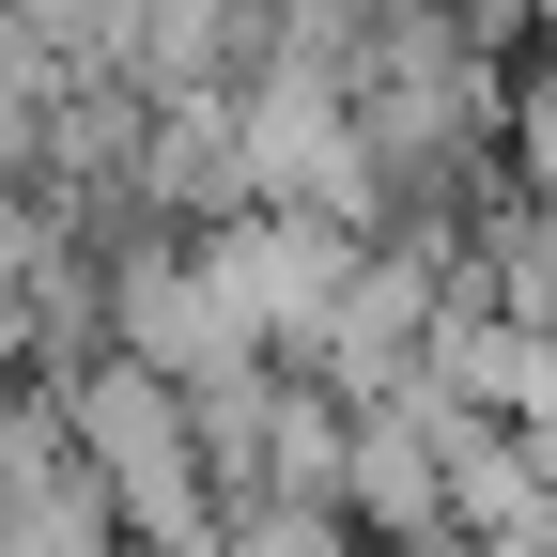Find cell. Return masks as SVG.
<instances>
[{
    "mask_svg": "<svg viewBox=\"0 0 557 557\" xmlns=\"http://www.w3.org/2000/svg\"><path fill=\"white\" fill-rule=\"evenodd\" d=\"M62 403H78V449H94V480H109L124 542L186 557V542L233 527V480H218V449H201L186 372H156V357H124V341H109L94 372H62Z\"/></svg>",
    "mask_w": 557,
    "mask_h": 557,
    "instance_id": "obj_1",
    "label": "cell"
},
{
    "mask_svg": "<svg viewBox=\"0 0 557 557\" xmlns=\"http://www.w3.org/2000/svg\"><path fill=\"white\" fill-rule=\"evenodd\" d=\"M109 341L124 357H156V372H233V357H263V341L233 325V295H218V263H201V233L186 218H139L124 248H109Z\"/></svg>",
    "mask_w": 557,
    "mask_h": 557,
    "instance_id": "obj_2",
    "label": "cell"
},
{
    "mask_svg": "<svg viewBox=\"0 0 557 557\" xmlns=\"http://www.w3.org/2000/svg\"><path fill=\"white\" fill-rule=\"evenodd\" d=\"M449 248H387L372 233V263H357V295L325 310V341H310V372L341 387V403H387V387H418V357H434V310H449Z\"/></svg>",
    "mask_w": 557,
    "mask_h": 557,
    "instance_id": "obj_3",
    "label": "cell"
},
{
    "mask_svg": "<svg viewBox=\"0 0 557 557\" xmlns=\"http://www.w3.org/2000/svg\"><path fill=\"white\" fill-rule=\"evenodd\" d=\"M341 511H357L387 557H434V542H449V449H434V403H418V387L357 403V465H341Z\"/></svg>",
    "mask_w": 557,
    "mask_h": 557,
    "instance_id": "obj_4",
    "label": "cell"
},
{
    "mask_svg": "<svg viewBox=\"0 0 557 557\" xmlns=\"http://www.w3.org/2000/svg\"><path fill=\"white\" fill-rule=\"evenodd\" d=\"M218 557H387V542H372L357 511H233Z\"/></svg>",
    "mask_w": 557,
    "mask_h": 557,
    "instance_id": "obj_5",
    "label": "cell"
},
{
    "mask_svg": "<svg viewBox=\"0 0 557 557\" xmlns=\"http://www.w3.org/2000/svg\"><path fill=\"white\" fill-rule=\"evenodd\" d=\"M32 16H47V47H62V62H109V78H124L139 32H156V0H32Z\"/></svg>",
    "mask_w": 557,
    "mask_h": 557,
    "instance_id": "obj_6",
    "label": "cell"
},
{
    "mask_svg": "<svg viewBox=\"0 0 557 557\" xmlns=\"http://www.w3.org/2000/svg\"><path fill=\"white\" fill-rule=\"evenodd\" d=\"M511 171H527V186L557 201V47L527 62V94H511Z\"/></svg>",
    "mask_w": 557,
    "mask_h": 557,
    "instance_id": "obj_7",
    "label": "cell"
},
{
    "mask_svg": "<svg viewBox=\"0 0 557 557\" xmlns=\"http://www.w3.org/2000/svg\"><path fill=\"white\" fill-rule=\"evenodd\" d=\"M94 557H156V542H94Z\"/></svg>",
    "mask_w": 557,
    "mask_h": 557,
    "instance_id": "obj_8",
    "label": "cell"
}]
</instances>
